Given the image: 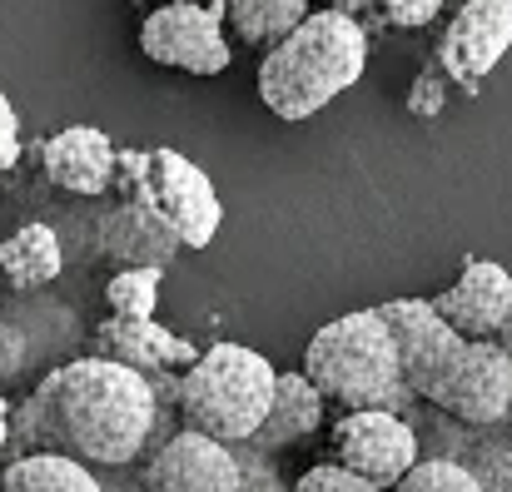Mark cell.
I'll list each match as a JSON object with an SVG mask.
<instances>
[{
    "label": "cell",
    "instance_id": "277c9868",
    "mask_svg": "<svg viewBox=\"0 0 512 492\" xmlns=\"http://www.w3.org/2000/svg\"><path fill=\"white\" fill-rule=\"evenodd\" d=\"M274 383H279V368L259 348L219 338L199 348V358L174 378V413L184 428L239 448L269 418Z\"/></svg>",
    "mask_w": 512,
    "mask_h": 492
},
{
    "label": "cell",
    "instance_id": "603a6c76",
    "mask_svg": "<svg viewBox=\"0 0 512 492\" xmlns=\"http://www.w3.org/2000/svg\"><path fill=\"white\" fill-rule=\"evenodd\" d=\"M443 15V0H378V20L388 30H423Z\"/></svg>",
    "mask_w": 512,
    "mask_h": 492
},
{
    "label": "cell",
    "instance_id": "30bf717a",
    "mask_svg": "<svg viewBox=\"0 0 512 492\" xmlns=\"http://www.w3.org/2000/svg\"><path fill=\"white\" fill-rule=\"evenodd\" d=\"M140 488L145 492H239L244 488V463L239 448L204 438L194 428H179L174 438L155 443V453L140 463Z\"/></svg>",
    "mask_w": 512,
    "mask_h": 492
},
{
    "label": "cell",
    "instance_id": "ac0fdd59",
    "mask_svg": "<svg viewBox=\"0 0 512 492\" xmlns=\"http://www.w3.org/2000/svg\"><path fill=\"white\" fill-rule=\"evenodd\" d=\"M0 492H105L100 473L65 453H20L5 463Z\"/></svg>",
    "mask_w": 512,
    "mask_h": 492
},
{
    "label": "cell",
    "instance_id": "52a82bcc",
    "mask_svg": "<svg viewBox=\"0 0 512 492\" xmlns=\"http://www.w3.org/2000/svg\"><path fill=\"white\" fill-rule=\"evenodd\" d=\"M423 403L448 413L453 423H463L473 433H503L512 408V353L503 343L468 338L458 363L443 373V383Z\"/></svg>",
    "mask_w": 512,
    "mask_h": 492
},
{
    "label": "cell",
    "instance_id": "d4e9b609",
    "mask_svg": "<svg viewBox=\"0 0 512 492\" xmlns=\"http://www.w3.org/2000/svg\"><path fill=\"white\" fill-rule=\"evenodd\" d=\"M30 363V333L10 319H0V383H15Z\"/></svg>",
    "mask_w": 512,
    "mask_h": 492
},
{
    "label": "cell",
    "instance_id": "6da1fadb",
    "mask_svg": "<svg viewBox=\"0 0 512 492\" xmlns=\"http://www.w3.org/2000/svg\"><path fill=\"white\" fill-rule=\"evenodd\" d=\"M160 428L155 383L110 358H70L10 408V453H65L95 473L135 468Z\"/></svg>",
    "mask_w": 512,
    "mask_h": 492
},
{
    "label": "cell",
    "instance_id": "8fae6325",
    "mask_svg": "<svg viewBox=\"0 0 512 492\" xmlns=\"http://www.w3.org/2000/svg\"><path fill=\"white\" fill-rule=\"evenodd\" d=\"M512 50V0H463L453 25L438 40V70L463 85L468 95L483 90V80L498 70V60Z\"/></svg>",
    "mask_w": 512,
    "mask_h": 492
},
{
    "label": "cell",
    "instance_id": "5bb4252c",
    "mask_svg": "<svg viewBox=\"0 0 512 492\" xmlns=\"http://www.w3.org/2000/svg\"><path fill=\"white\" fill-rule=\"evenodd\" d=\"M95 358H110L145 378H160V373H184L199 358V348L170 328H160L155 319H115L110 314L95 328Z\"/></svg>",
    "mask_w": 512,
    "mask_h": 492
},
{
    "label": "cell",
    "instance_id": "f546056e",
    "mask_svg": "<svg viewBox=\"0 0 512 492\" xmlns=\"http://www.w3.org/2000/svg\"><path fill=\"white\" fill-rule=\"evenodd\" d=\"M329 10H339V15H368V10H378V0H329Z\"/></svg>",
    "mask_w": 512,
    "mask_h": 492
},
{
    "label": "cell",
    "instance_id": "e0dca14e",
    "mask_svg": "<svg viewBox=\"0 0 512 492\" xmlns=\"http://www.w3.org/2000/svg\"><path fill=\"white\" fill-rule=\"evenodd\" d=\"M65 269V249H60V234L40 219L20 224L5 244H0V274L10 289L30 294V289H45L50 279H60Z\"/></svg>",
    "mask_w": 512,
    "mask_h": 492
},
{
    "label": "cell",
    "instance_id": "4fadbf2b",
    "mask_svg": "<svg viewBox=\"0 0 512 492\" xmlns=\"http://www.w3.org/2000/svg\"><path fill=\"white\" fill-rule=\"evenodd\" d=\"M115 155L120 150L95 125H70V130H60L40 145L45 179L65 194H80V199H100V194L115 189Z\"/></svg>",
    "mask_w": 512,
    "mask_h": 492
},
{
    "label": "cell",
    "instance_id": "83f0119b",
    "mask_svg": "<svg viewBox=\"0 0 512 492\" xmlns=\"http://www.w3.org/2000/svg\"><path fill=\"white\" fill-rule=\"evenodd\" d=\"M15 160H20V120H15L10 100L0 95V179L15 169Z\"/></svg>",
    "mask_w": 512,
    "mask_h": 492
},
{
    "label": "cell",
    "instance_id": "44dd1931",
    "mask_svg": "<svg viewBox=\"0 0 512 492\" xmlns=\"http://www.w3.org/2000/svg\"><path fill=\"white\" fill-rule=\"evenodd\" d=\"M388 492H483V483H478V473L463 458H433V453H423Z\"/></svg>",
    "mask_w": 512,
    "mask_h": 492
},
{
    "label": "cell",
    "instance_id": "3957f363",
    "mask_svg": "<svg viewBox=\"0 0 512 492\" xmlns=\"http://www.w3.org/2000/svg\"><path fill=\"white\" fill-rule=\"evenodd\" d=\"M304 373L324 393V403H339L343 413L353 408H388L413 418L418 398L403 383L393 333L378 319V309H353L334 324H324L304 343Z\"/></svg>",
    "mask_w": 512,
    "mask_h": 492
},
{
    "label": "cell",
    "instance_id": "7402d4cb",
    "mask_svg": "<svg viewBox=\"0 0 512 492\" xmlns=\"http://www.w3.org/2000/svg\"><path fill=\"white\" fill-rule=\"evenodd\" d=\"M463 463L478 473L483 492H512V438H503V433H473Z\"/></svg>",
    "mask_w": 512,
    "mask_h": 492
},
{
    "label": "cell",
    "instance_id": "484cf974",
    "mask_svg": "<svg viewBox=\"0 0 512 492\" xmlns=\"http://www.w3.org/2000/svg\"><path fill=\"white\" fill-rule=\"evenodd\" d=\"M443 70L438 65H428L418 80H413V90H408V110L418 115V120H433V115H443Z\"/></svg>",
    "mask_w": 512,
    "mask_h": 492
},
{
    "label": "cell",
    "instance_id": "7a4b0ae2",
    "mask_svg": "<svg viewBox=\"0 0 512 492\" xmlns=\"http://www.w3.org/2000/svg\"><path fill=\"white\" fill-rule=\"evenodd\" d=\"M368 30L339 10H309L274 50L259 60V100L279 120H309L363 80Z\"/></svg>",
    "mask_w": 512,
    "mask_h": 492
},
{
    "label": "cell",
    "instance_id": "cb8c5ba5",
    "mask_svg": "<svg viewBox=\"0 0 512 492\" xmlns=\"http://www.w3.org/2000/svg\"><path fill=\"white\" fill-rule=\"evenodd\" d=\"M289 492H378L373 483H363L358 473H348L339 463H314Z\"/></svg>",
    "mask_w": 512,
    "mask_h": 492
},
{
    "label": "cell",
    "instance_id": "9c48e42d",
    "mask_svg": "<svg viewBox=\"0 0 512 492\" xmlns=\"http://www.w3.org/2000/svg\"><path fill=\"white\" fill-rule=\"evenodd\" d=\"M378 319L393 333L403 383L423 403L443 383V373L458 363V353H463L468 338L433 309V299H388V304H378Z\"/></svg>",
    "mask_w": 512,
    "mask_h": 492
},
{
    "label": "cell",
    "instance_id": "4dcf8cb0",
    "mask_svg": "<svg viewBox=\"0 0 512 492\" xmlns=\"http://www.w3.org/2000/svg\"><path fill=\"white\" fill-rule=\"evenodd\" d=\"M5 443H10V398L0 393V453H5Z\"/></svg>",
    "mask_w": 512,
    "mask_h": 492
},
{
    "label": "cell",
    "instance_id": "d6a6232c",
    "mask_svg": "<svg viewBox=\"0 0 512 492\" xmlns=\"http://www.w3.org/2000/svg\"><path fill=\"white\" fill-rule=\"evenodd\" d=\"M503 438H512V408H508V423H503Z\"/></svg>",
    "mask_w": 512,
    "mask_h": 492
},
{
    "label": "cell",
    "instance_id": "5b68a950",
    "mask_svg": "<svg viewBox=\"0 0 512 492\" xmlns=\"http://www.w3.org/2000/svg\"><path fill=\"white\" fill-rule=\"evenodd\" d=\"M120 199H135L145 209H155L184 249H209L219 224H224V204L209 184V174L199 164H189L170 145H150V150H120L115 155V189Z\"/></svg>",
    "mask_w": 512,
    "mask_h": 492
},
{
    "label": "cell",
    "instance_id": "f1b7e54d",
    "mask_svg": "<svg viewBox=\"0 0 512 492\" xmlns=\"http://www.w3.org/2000/svg\"><path fill=\"white\" fill-rule=\"evenodd\" d=\"M100 488L105 492H145L135 468H105V473H100Z\"/></svg>",
    "mask_w": 512,
    "mask_h": 492
},
{
    "label": "cell",
    "instance_id": "d6986e66",
    "mask_svg": "<svg viewBox=\"0 0 512 492\" xmlns=\"http://www.w3.org/2000/svg\"><path fill=\"white\" fill-rule=\"evenodd\" d=\"M304 15H309V0H224V20L234 40L249 50H274Z\"/></svg>",
    "mask_w": 512,
    "mask_h": 492
},
{
    "label": "cell",
    "instance_id": "ffe728a7",
    "mask_svg": "<svg viewBox=\"0 0 512 492\" xmlns=\"http://www.w3.org/2000/svg\"><path fill=\"white\" fill-rule=\"evenodd\" d=\"M160 284H165V269H120L110 274L105 284V304L115 319H155V304H160Z\"/></svg>",
    "mask_w": 512,
    "mask_h": 492
},
{
    "label": "cell",
    "instance_id": "836d02e7",
    "mask_svg": "<svg viewBox=\"0 0 512 492\" xmlns=\"http://www.w3.org/2000/svg\"><path fill=\"white\" fill-rule=\"evenodd\" d=\"M140 5H165V0H140Z\"/></svg>",
    "mask_w": 512,
    "mask_h": 492
},
{
    "label": "cell",
    "instance_id": "9a60e30c",
    "mask_svg": "<svg viewBox=\"0 0 512 492\" xmlns=\"http://www.w3.org/2000/svg\"><path fill=\"white\" fill-rule=\"evenodd\" d=\"M95 249L110 254V259L125 264V269H150V264L165 269L184 244H179V234H174L155 209H145V204H135V199H120L110 214L95 219Z\"/></svg>",
    "mask_w": 512,
    "mask_h": 492
},
{
    "label": "cell",
    "instance_id": "8992f818",
    "mask_svg": "<svg viewBox=\"0 0 512 492\" xmlns=\"http://www.w3.org/2000/svg\"><path fill=\"white\" fill-rule=\"evenodd\" d=\"M140 50L150 65L184 70V75H224L234 65V45L224 35V0L199 5V0H165L150 5L140 20Z\"/></svg>",
    "mask_w": 512,
    "mask_h": 492
},
{
    "label": "cell",
    "instance_id": "7c38bea8",
    "mask_svg": "<svg viewBox=\"0 0 512 492\" xmlns=\"http://www.w3.org/2000/svg\"><path fill=\"white\" fill-rule=\"evenodd\" d=\"M433 309L463 338L498 343L512 328V274L493 259H468L463 274L433 299Z\"/></svg>",
    "mask_w": 512,
    "mask_h": 492
},
{
    "label": "cell",
    "instance_id": "4316f807",
    "mask_svg": "<svg viewBox=\"0 0 512 492\" xmlns=\"http://www.w3.org/2000/svg\"><path fill=\"white\" fill-rule=\"evenodd\" d=\"M239 463H244V488L239 492H289L284 483H279L269 453H254L249 443H239Z\"/></svg>",
    "mask_w": 512,
    "mask_h": 492
},
{
    "label": "cell",
    "instance_id": "2e32d148",
    "mask_svg": "<svg viewBox=\"0 0 512 492\" xmlns=\"http://www.w3.org/2000/svg\"><path fill=\"white\" fill-rule=\"evenodd\" d=\"M319 423H324V393L309 383V373H304V368L279 373V383H274V403H269V418L259 423V433L249 438V448L274 458V453H284V448L314 438Z\"/></svg>",
    "mask_w": 512,
    "mask_h": 492
},
{
    "label": "cell",
    "instance_id": "ba28073f",
    "mask_svg": "<svg viewBox=\"0 0 512 492\" xmlns=\"http://www.w3.org/2000/svg\"><path fill=\"white\" fill-rule=\"evenodd\" d=\"M418 458H423V443H418L413 418H403V413L353 408V413H343L334 423V463L358 473L378 492L393 488Z\"/></svg>",
    "mask_w": 512,
    "mask_h": 492
},
{
    "label": "cell",
    "instance_id": "1f68e13d",
    "mask_svg": "<svg viewBox=\"0 0 512 492\" xmlns=\"http://www.w3.org/2000/svg\"><path fill=\"white\" fill-rule=\"evenodd\" d=\"M498 343H503V348H508V353H512V328H508V333H503V338H498Z\"/></svg>",
    "mask_w": 512,
    "mask_h": 492
}]
</instances>
